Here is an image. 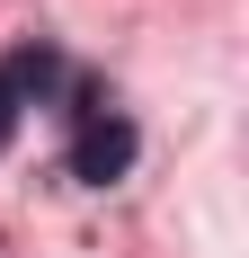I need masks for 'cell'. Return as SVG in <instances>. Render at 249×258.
Listing matches in <instances>:
<instances>
[{"label":"cell","instance_id":"7a4b0ae2","mask_svg":"<svg viewBox=\"0 0 249 258\" xmlns=\"http://www.w3.org/2000/svg\"><path fill=\"white\" fill-rule=\"evenodd\" d=\"M0 80H9V98H27V89L45 98L53 80H63V53H53V45H18V62H9Z\"/></svg>","mask_w":249,"mask_h":258},{"label":"cell","instance_id":"6da1fadb","mask_svg":"<svg viewBox=\"0 0 249 258\" xmlns=\"http://www.w3.org/2000/svg\"><path fill=\"white\" fill-rule=\"evenodd\" d=\"M125 169H134V125L107 116V107H89V125H80V143H72V178L80 187H116Z\"/></svg>","mask_w":249,"mask_h":258},{"label":"cell","instance_id":"3957f363","mask_svg":"<svg viewBox=\"0 0 249 258\" xmlns=\"http://www.w3.org/2000/svg\"><path fill=\"white\" fill-rule=\"evenodd\" d=\"M9 134H18V98H9V80H0V152H9Z\"/></svg>","mask_w":249,"mask_h":258}]
</instances>
